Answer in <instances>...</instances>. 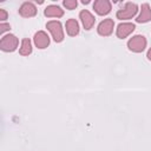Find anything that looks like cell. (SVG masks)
I'll return each instance as SVG.
<instances>
[{"instance_id": "8", "label": "cell", "mask_w": 151, "mask_h": 151, "mask_svg": "<svg viewBox=\"0 0 151 151\" xmlns=\"http://www.w3.org/2000/svg\"><path fill=\"white\" fill-rule=\"evenodd\" d=\"M79 17L83 21V25L85 27V29H91L93 24H94V17L87 11V9H83L80 13H79Z\"/></svg>"}, {"instance_id": "15", "label": "cell", "mask_w": 151, "mask_h": 151, "mask_svg": "<svg viewBox=\"0 0 151 151\" xmlns=\"http://www.w3.org/2000/svg\"><path fill=\"white\" fill-rule=\"evenodd\" d=\"M63 4H64V6H65L67 9H74V8L77 7V5H78L77 0H65Z\"/></svg>"}, {"instance_id": "16", "label": "cell", "mask_w": 151, "mask_h": 151, "mask_svg": "<svg viewBox=\"0 0 151 151\" xmlns=\"http://www.w3.org/2000/svg\"><path fill=\"white\" fill-rule=\"evenodd\" d=\"M0 28H1V29H0V32L2 33V32H5L6 29H8V28H9V25H7V24H1V25H0Z\"/></svg>"}, {"instance_id": "18", "label": "cell", "mask_w": 151, "mask_h": 151, "mask_svg": "<svg viewBox=\"0 0 151 151\" xmlns=\"http://www.w3.org/2000/svg\"><path fill=\"white\" fill-rule=\"evenodd\" d=\"M147 58L151 60V48H150V50H149V52H147Z\"/></svg>"}, {"instance_id": "14", "label": "cell", "mask_w": 151, "mask_h": 151, "mask_svg": "<svg viewBox=\"0 0 151 151\" xmlns=\"http://www.w3.org/2000/svg\"><path fill=\"white\" fill-rule=\"evenodd\" d=\"M32 52V46H31V41L28 39H24L22 44H21V48H20V54L22 55H27Z\"/></svg>"}, {"instance_id": "2", "label": "cell", "mask_w": 151, "mask_h": 151, "mask_svg": "<svg viewBox=\"0 0 151 151\" xmlns=\"http://www.w3.org/2000/svg\"><path fill=\"white\" fill-rule=\"evenodd\" d=\"M46 27L48 28V31L52 33L53 35V39L57 41V42H60L63 39H64V33H63V28H61V24L57 20H52V21H48L46 24Z\"/></svg>"}, {"instance_id": "4", "label": "cell", "mask_w": 151, "mask_h": 151, "mask_svg": "<svg viewBox=\"0 0 151 151\" xmlns=\"http://www.w3.org/2000/svg\"><path fill=\"white\" fill-rule=\"evenodd\" d=\"M1 48L4 51H14L18 45V39L13 34H8L1 39Z\"/></svg>"}, {"instance_id": "13", "label": "cell", "mask_w": 151, "mask_h": 151, "mask_svg": "<svg viewBox=\"0 0 151 151\" xmlns=\"http://www.w3.org/2000/svg\"><path fill=\"white\" fill-rule=\"evenodd\" d=\"M66 31L68 35H77L79 33V25L76 19H68L66 21Z\"/></svg>"}, {"instance_id": "11", "label": "cell", "mask_w": 151, "mask_h": 151, "mask_svg": "<svg viewBox=\"0 0 151 151\" xmlns=\"http://www.w3.org/2000/svg\"><path fill=\"white\" fill-rule=\"evenodd\" d=\"M151 20V9L149 4H143L140 8V14L137 17L136 21L137 22H146Z\"/></svg>"}, {"instance_id": "10", "label": "cell", "mask_w": 151, "mask_h": 151, "mask_svg": "<svg viewBox=\"0 0 151 151\" xmlns=\"http://www.w3.org/2000/svg\"><path fill=\"white\" fill-rule=\"evenodd\" d=\"M34 42H35L37 47H39V48H45V47L50 44V38H48V35H47L45 32L40 31V32L35 33V35H34Z\"/></svg>"}, {"instance_id": "7", "label": "cell", "mask_w": 151, "mask_h": 151, "mask_svg": "<svg viewBox=\"0 0 151 151\" xmlns=\"http://www.w3.org/2000/svg\"><path fill=\"white\" fill-rule=\"evenodd\" d=\"M19 13L25 18L34 17L37 14V7L32 2H24L19 8Z\"/></svg>"}, {"instance_id": "1", "label": "cell", "mask_w": 151, "mask_h": 151, "mask_svg": "<svg viewBox=\"0 0 151 151\" xmlns=\"http://www.w3.org/2000/svg\"><path fill=\"white\" fill-rule=\"evenodd\" d=\"M137 11H138V6L136 4H133V2H126L125 6L117 12V18L120 19V20L131 19L132 17L136 15Z\"/></svg>"}, {"instance_id": "12", "label": "cell", "mask_w": 151, "mask_h": 151, "mask_svg": "<svg viewBox=\"0 0 151 151\" xmlns=\"http://www.w3.org/2000/svg\"><path fill=\"white\" fill-rule=\"evenodd\" d=\"M63 14H64V11H63L59 6L51 5V6H47V7L45 8V15H46V17L60 18V17H63Z\"/></svg>"}, {"instance_id": "5", "label": "cell", "mask_w": 151, "mask_h": 151, "mask_svg": "<svg viewBox=\"0 0 151 151\" xmlns=\"http://www.w3.org/2000/svg\"><path fill=\"white\" fill-rule=\"evenodd\" d=\"M93 9L99 15H105L111 11V2L107 0H97L93 4Z\"/></svg>"}, {"instance_id": "3", "label": "cell", "mask_w": 151, "mask_h": 151, "mask_svg": "<svg viewBox=\"0 0 151 151\" xmlns=\"http://www.w3.org/2000/svg\"><path fill=\"white\" fill-rule=\"evenodd\" d=\"M127 46L131 51H134V52H142L145 46H146V40L143 35H136L133 38H131L127 42Z\"/></svg>"}, {"instance_id": "9", "label": "cell", "mask_w": 151, "mask_h": 151, "mask_svg": "<svg viewBox=\"0 0 151 151\" xmlns=\"http://www.w3.org/2000/svg\"><path fill=\"white\" fill-rule=\"evenodd\" d=\"M134 25L133 24H130V22H124V24H120L117 28V35L118 38L123 39L125 37H127L133 29H134Z\"/></svg>"}, {"instance_id": "6", "label": "cell", "mask_w": 151, "mask_h": 151, "mask_svg": "<svg viewBox=\"0 0 151 151\" xmlns=\"http://www.w3.org/2000/svg\"><path fill=\"white\" fill-rule=\"evenodd\" d=\"M113 26H114V24H113V20L112 19H105V20H103L99 24V26H98V33L100 35H104V37L110 35L113 32Z\"/></svg>"}, {"instance_id": "17", "label": "cell", "mask_w": 151, "mask_h": 151, "mask_svg": "<svg viewBox=\"0 0 151 151\" xmlns=\"http://www.w3.org/2000/svg\"><path fill=\"white\" fill-rule=\"evenodd\" d=\"M6 18H7V13L4 9H0V19L1 20H5Z\"/></svg>"}]
</instances>
